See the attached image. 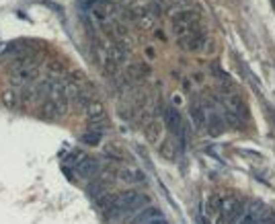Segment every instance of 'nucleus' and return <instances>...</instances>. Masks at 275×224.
<instances>
[{"label":"nucleus","mask_w":275,"mask_h":224,"mask_svg":"<svg viewBox=\"0 0 275 224\" xmlns=\"http://www.w3.org/2000/svg\"><path fill=\"white\" fill-rule=\"evenodd\" d=\"M68 109V99L66 97H49V99L41 107V115L46 119H58L66 113Z\"/></svg>","instance_id":"1"},{"label":"nucleus","mask_w":275,"mask_h":224,"mask_svg":"<svg viewBox=\"0 0 275 224\" xmlns=\"http://www.w3.org/2000/svg\"><path fill=\"white\" fill-rule=\"evenodd\" d=\"M164 121H167L169 130L183 142V138H185V123H183V117L179 115V111L175 107H167V111H164Z\"/></svg>","instance_id":"2"},{"label":"nucleus","mask_w":275,"mask_h":224,"mask_svg":"<svg viewBox=\"0 0 275 224\" xmlns=\"http://www.w3.org/2000/svg\"><path fill=\"white\" fill-rule=\"evenodd\" d=\"M76 169H78L80 177H87L89 179V177H94V175L99 173V163L94 161L92 157H82Z\"/></svg>","instance_id":"3"},{"label":"nucleus","mask_w":275,"mask_h":224,"mask_svg":"<svg viewBox=\"0 0 275 224\" xmlns=\"http://www.w3.org/2000/svg\"><path fill=\"white\" fill-rule=\"evenodd\" d=\"M160 220H164V216H162V212L158 208H146L136 216L134 222L136 224H154V222H160Z\"/></svg>","instance_id":"4"},{"label":"nucleus","mask_w":275,"mask_h":224,"mask_svg":"<svg viewBox=\"0 0 275 224\" xmlns=\"http://www.w3.org/2000/svg\"><path fill=\"white\" fill-rule=\"evenodd\" d=\"M0 101H2V105L8 107V109H17L21 105V101H19V91L17 89H6L2 95H0Z\"/></svg>","instance_id":"5"},{"label":"nucleus","mask_w":275,"mask_h":224,"mask_svg":"<svg viewBox=\"0 0 275 224\" xmlns=\"http://www.w3.org/2000/svg\"><path fill=\"white\" fill-rule=\"evenodd\" d=\"M87 113H89V119L91 121H99V119H105V109L101 103H91L87 107Z\"/></svg>","instance_id":"6"},{"label":"nucleus","mask_w":275,"mask_h":224,"mask_svg":"<svg viewBox=\"0 0 275 224\" xmlns=\"http://www.w3.org/2000/svg\"><path fill=\"white\" fill-rule=\"evenodd\" d=\"M47 72L51 74V78H60L64 74V66L58 60H49L47 62Z\"/></svg>","instance_id":"7"},{"label":"nucleus","mask_w":275,"mask_h":224,"mask_svg":"<svg viewBox=\"0 0 275 224\" xmlns=\"http://www.w3.org/2000/svg\"><path fill=\"white\" fill-rule=\"evenodd\" d=\"M99 140H101V132H87L85 136H82V142H85V144H91V146L99 144Z\"/></svg>","instance_id":"8"},{"label":"nucleus","mask_w":275,"mask_h":224,"mask_svg":"<svg viewBox=\"0 0 275 224\" xmlns=\"http://www.w3.org/2000/svg\"><path fill=\"white\" fill-rule=\"evenodd\" d=\"M85 4H105V2H109V0H82Z\"/></svg>","instance_id":"9"},{"label":"nucleus","mask_w":275,"mask_h":224,"mask_svg":"<svg viewBox=\"0 0 275 224\" xmlns=\"http://www.w3.org/2000/svg\"><path fill=\"white\" fill-rule=\"evenodd\" d=\"M154 224H167V222H164V220H160V222H154Z\"/></svg>","instance_id":"10"}]
</instances>
